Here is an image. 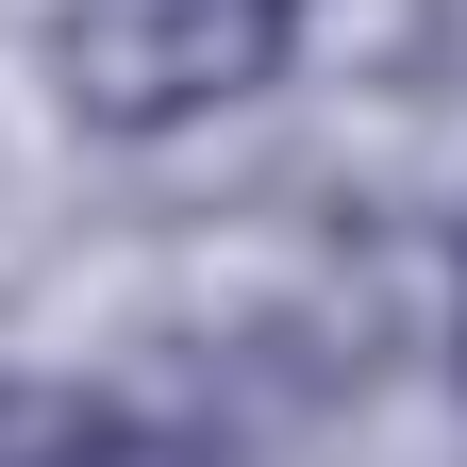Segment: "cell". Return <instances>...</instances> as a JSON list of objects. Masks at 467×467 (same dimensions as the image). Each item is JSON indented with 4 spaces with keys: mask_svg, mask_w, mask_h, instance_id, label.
<instances>
[{
    "mask_svg": "<svg viewBox=\"0 0 467 467\" xmlns=\"http://www.w3.org/2000/svg\"><path fill=\"white\" fill-rule=\"evenodd\" d=\"M301 17L317 0H67V17H50V84H67L84 134L167 150V134L251 117L301 67Z\"/></svg>",
    "mask_w": 467,
    "mask_h": 467,
    "instance_id": "cell-1",
    "label": "cell"
}]
</instances>
